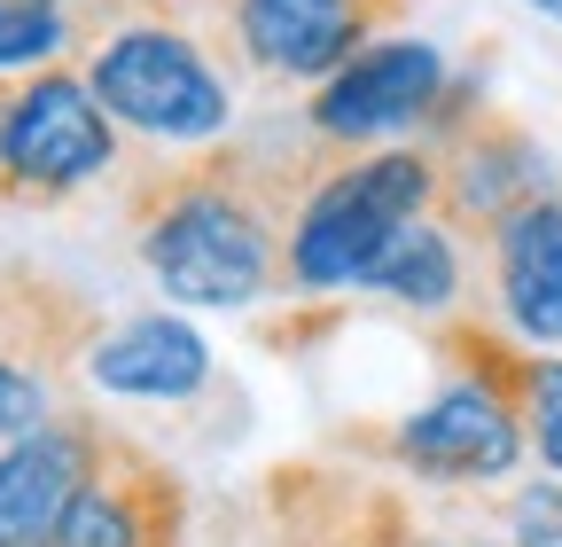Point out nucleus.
I'll use <instances>...</instances> for the list:
<instances>
[{
	"label": "nucleus",
	"mask_w": 562,
	"mask_h": 547,
	"mask_svg": "<svg viewBox=\"0 0 562 547\" xmlns=\"http://www.w3.org/2000/svg\"><path fill=\"white\" fill-rule=\"evenodd\" d=\"M406 547H476V539H430V532H414Z\"/></svg>",
	"instance_id": "f3484780"
},
{
	"label": "nucleus",
	"mask_w": 562,
	"mask_h": 547,
	"mask_svg": "<svg viewBox=\"0 0 562 547\" xmlns=\"http://www.w3.org/2000/svg\"><path fill=\"white\" fill-rule=\"evenodd\" d=\"M87 87L94 102L165 149H203L235 125V87L180 24H117L87 55Z\"/></svg>",
	"instance_id": "7ed1b4c3"
},
{
	"label": "nucleus",
	"mask_w": 562,
	"mask_h": 547,
	"mask_svg": "<svg viewBox=\"0 0 562 547\" xmlns=\"http://www.w3.org/2000/svg\"><path fill=\"white\" fill-rule=\"evenodd\" d=\"M524 446H531L524 415H516V406L492 391L484 376L446 383L422 415H406V423L383 438V454H391L406 477H430V485H492V477H508V469L524 461Z\"/></svg>",
	"instance_id": "39448f33"
},
{
	"label": "nucleus",
	"mask_w": 562,
	"mask_h": 547,
	"mask_svg": "<svg viewBox=\"0 0 562 547\" xmlns=\"http://www.w3.org/2000/svg\"><path fill=\"white\" fill-rule=\"evenodd\" d=\"M438 212V149H375L351 157L297 196L290 220V290H368L383 250Z\"/></svg>",
	"instance_id": "f03ea898"
},
{
	"label": "nucleus",
	"mask_w": 562,
	"mask_h": 547,
	"mask_svg": "<svg viewBox=\"0 0 562 547\" xmlns=\"http://www.w3.org/2000/svg\"><path fill=\"white\" fill-rule=\"evenodd\" d=\"M446 55L430 40H368L336 79L313 87V133L321 142H383V133H414L446 102Z\"/></svg>",
	"instance_id": "423d86ee"
},
{
	"label": "nucleus",
	"mask_w": 562,
	"mask_h": 547,
	"mask_svg": "<svg viewBox=\"0 0 562 547\" xmlns=\"http://www.w3.org/2000/svg\"><path fill=\"white\" fill-rule=\"evenodd\" d=\"M70 32H79L70 0H0V71H55Z\"/></svg>",
	"instance_id": "4468645a"
},
{
	"label": "nucleus",
	"mask_w": 562,
	"mask_h": 547,
	"mask_svg": "<svg viewBox=\"0 0 562 547\" xmlns=\"http://www.w3.org/2000/svg\"><path fill=\"white\" fill-rule=\"evenodd\" d=\"M47 406H55L47 368H32L16 345H0V446H9V438H32L40 423H55Z\"/></svg>",
	"instance_id": "2eb2a0df"
},
{
	"label": "nucleus",
	"mask_w": 562,
	"mask_h": 547,
	"mask_svg": "<svg viewBox=\"0 0 562 547\" xmlns=\"http://www.w3.org/2000/svg\"><path fill=\"white\" fill-rule=\"evenodd\" d=\"M117 165V118L94 102L87 71H32L0 87V196L55 203Z\"/></svg>",
	"instance_id": "20e7f679"
},
{
	"label": "nucleus",
	"mask_w": 562,
	"mask_h": 547,
	"mask_svg": "<svg viewBox=\"0 0 562 547\" xmlns=\"http://www.w3.org/2000/svg\"><path fill=\"white\" fill-rule=\"evenodd\" d=\"M508 547H562V477L516 493V509H508Z\"/></svg>",
	"instance_id": "dca6fc26"
},
{
	"label": "nucleus",
	"mask_w": 562,
	"mask_h": 547,
	"mask_svg": "<svg viewBox=\"0 0 562 547\" xmlns=\"http://www.w3.org/2000/svg\"><path fill=\"white\" fill-rule=\"evenodd\" d=\"M140 266L180 305H250L290 266V220L243 165H180L140 196Z\"/></svg>",
	"instance_id": "f257e3e1"
},
{
	"label": "nucleus",
	"mask_w": 562,
	"mask_h": 547,
	"mask_svg": "<svg viewBox=\"0 0 562 547\" xmlns=\"http://www.w3.org/2000/svg\"><path fill=\"white\" fill-rule=\"evenodd\" d=\"M102 446L110 438L87 415H55L32 438L0 446V547H63L70 501L87 493Z\"/></svg>",
	"instance_id": "6e6552de"
},
{
	"label": "nucleus",
	"mask_w": 562,
	"mask_h": 547,
	"mask_svg": "<svg viewBox=\"0 0 562 547\" xmlns=\"http://www.w3.org/2000/svg\"><path fill=\"white\" fill-rule=\"evenodd\" d=\"M375 0H227L243 63L273 87H321L368 47Z\"/></svg>",
	"instance_id": "0eeeda50"
},
{
	"label": "nucleus",
	"mask_w": 562,
	"mask_h": 547,
	"mask_svg": "<svg viewBox=\"0 0 562 547\" xmlns=\"http://www.w3.org/2000/svg\"><path fill=\"white\" fill-rule=\"evenodd\" d=\"M368 290H383V298H398V305H414V313H446V305L461 298V243H453V227H446L438 212L414 220V227L383 250V266H375Z\"/></svg>",
	"instance_id": "ddd939ff"
},
{
	"label": "nucleus",
	"mask_w": 562,
	"mask_h": 547,
	"mask_svg": "<svg viewBox=\"0 0 562 547\" xmlns=\"http://www.w3.org/2000/svg\"><path fill=\"white\" fill-rule=\"evenodd\" d=\"M453 353L469 360V376H484L516 406L547 477H562V353H501L492 328H453Z\"/></svg>",
	"instance_id": "f8f14e48"
},
{
	"label": "nucleus",
	"mask_w": 562,
	"mask_h": 547,
	"mask_svg": "<svg viewBox=\"0 0 562 547\" xmlns=\"http://www.w3.org/2000/svg\"><path fill=\"white\" fill-rule=\"evenodd\" d=\"M87 383L117 399H188L211 383V345L188 321H125L87 353Z\"/></svg>",
	"instance_id": "9b49d317"
},
{
	"label": "nucleus",
	"mask_w": 562,
	"mask_h": 547,
	"mask_svg": "<svg viewBox=\"0 0 562 547\" xmlns=\"http://www.w3.org/2000/svg\"><path fill=\"white\" fill-rule=\"evenodd\" d=\"M531 9H539V16H554V24H562V0H531Z\"/></svg>",
	"instance_id": "a211bd4d"
},
{
	"label": "nucleus",
	"mask_w": 562,
	"mask_h": 547,
	"mask_svg": "<svg viewBox=\"0 0 562 547\" xmlns=\"http://www.w3.org/2000/svg\"><path fill=\"white\" fill-rule=\"evenodd\" d=\"M484 243H492V290H501L508 328L531 353L562 345V196H524Z\"/></svg>",
	"instance_id": "9d476101"
},
{
	"label": "nucleus",
	"mask_w": 562,
	"mask_h": 547,
	"mask_svg": "<svg viewBox=\"0 0 562 547\" xmlns=\"http://www.w3.org/2000/svg\"><path fill=\"white\" fill-rule=\"evenodd\" d=\"M180 477L133 446H102L87 493L70 501V524H63V547H172L180 539Z\"/></svg>",
	"instance_id": "1a4fd4ad"
}]
</instances>
